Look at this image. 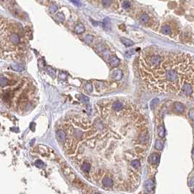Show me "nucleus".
<instances>
[{
  "label": "nucleus",
  "mask_w": 194,
  "mask_h": 194,
  "mask_svg": "<svg viewBox=\"0 0 194 194\" xmlns=\"http://www.w3.org/2000/svg\"><path fill=\"white\" fill-rule=\"evenodd\" d=\"M173 111L176 113H182L184 112L185 107L181 102H174L172 106Z\"/></svg>",
  "instance_id": "2"
},
{
  "label": "nucleus",
  "mask_w": 194,
  "mask_h": 194,
  "mask_svg": "<svg viewBox=\"0 0 194 194\" xmlns=\"http://www.w3.org/2000/svg\"><path fill=\"white\" fill-rule=\"evenodd\" d=\"M2 1H4V0H2Z\"/></svg>",
  "instance_id": "35"
},
{
  "label": "nucleus",
  "mask_w": 194,
  "mask_h": 194,
  "mask_svg": "<svg viewBox=\"0 0 194 194\" xmlns=\"http://www.w3.org/2000/svg\"><path fill=\"white\" fill-rule=\"evenodd\" d=\"M158 135L160 138H164L165 136V129L163 125L158 127Z\"/></svg>",
  "instance_id": "14"
},
{
  "label": "nucleus",
  "mask_w": 194,
  "mask_h": 194,
  "mask_svg": "<svg viewBox=\"0 0 194 194\" xmlns=\"http://www.w3.org/2000/svg\"><path fill=\"white\" fill-rule=\"evenodd\" d=\"M159 158H160V155L158 153H152L150 156H149V162L152 164V165H156L158 163V161H159Z\"/></svg>",
  "instance_id": "4"
},
{
  "label": "nucleus",
  "mask_w": 194,
  "mask_h": 194,
  "mask_svg": "<svg viewBox=\"0 0 194 194\" xmlns=\"http://www.w3.org/2000/svg\"><path fill=\"white\" fill-rule=\"evenodd\" d=\"M149 20H150V17L145 13L142 14L140 16V21L143 23V24H147V22H149Z\"/></svg>",
  "instance_id": "19"
},
{
  "label": "nucleus",
  "mask_w": 194,
  "mask_h": 194,
  "mask_svg": "<svg viewBox=\"0 0 194 194\" xmlns=\"http://www.w3.org/2000/svg\"><path fill=\"white\" fill-rule=\"evenodd\" d=\"M122 43L125 45V46H126V47H130V46H132V45H134V42L131 41V40L129 39H127V38H125V37H121L120 39Z\"/></svg>",
  "instance_id": "13"
},
{
  "label": "nucleus",
  "mask_w": 194,
  "mask_h": 194,
  "mask_svg": "<svg viewBox=\"0 0 194 194\" xmlns=\"http://www.w3.org/2000/svg\"><path fill=\"white\" fill-rule=\"evenodd\" d=\"M65 137H66V135H65V133L63 131H58L56 133V138L58 139L59 142H64V140H65Z\"/></svg>",
  "instance_id": "9"
},
{
  "label": "nucleus",
  "mask_w": 194,
  "mask_h": 194,
  "mask_svg": "<svg viewBox=\"0 0 194 194\" xmlns=\"http://www.w3.org/2000/svg\"><path fill=\"white\" fill-rule=\"evenodd\" d=\"M0 83H1V87L3 88L4 86H6V85L9 83V80H8V78H7L6 77L2 75L1 80H0Z\"/></svg>",
  "instance_id": "17"
},
{
  "label": "nucleus",
  "mask_w": 194,
  "mask_h": 194,
  "mask_svg": "<svg viewBox=\"0 0 194 194\" xmlns=\"http://www.w3.org/2000/svg\"><path fill=\"white\" fill-rule=\"evenodd\" d=\"M10 66H11V69H12L13 70H14L15 72H20L24 70V66L22 64H19V63L12 64Z\"/></svg>",
  "instance_id": "7"
},
{
  "label": "nucleus",
  "mask_w": 194,
  "mask_h": 194,
  "mask_svg": "<svg viewBox=\"0 0 194 194\" xmlns=\"http://www.w3.org/2000/svg\"><path fill=\"white\" fill-rule=\"evenodd\" d=\"M55 17H56L57 20H58L59 21H61V22L64 20V15L62 13H59L58 14H56Z\"/></svg>",
  "instance_id": "26"
},
{
  "label": "nucleus",
  "mask_w": 194,
  "mask_h": 194,
  "mask_svg": "<svg viewBox=\"0 0 194 194\" xmlns=\"http://www.w3.org/2000/svg\"><path fill=\"white\" fill-rule=\"evenodd\" d=\"M101 2H102V5L106 7H109L111 4V0H101Z\"/></svg>",
  "instance_id": "29"
},
{
  "label": "nucleus",
  "mask_w": 194,
  "mask_h": 194,
  "mask_svg": "<svg viewBox=\"0 0 194 194\" xmlns=\"http://www.w3.org/2000/svg\"><path fill=\"white\" fill-rule=\"evenodd\" d=\"M155 147L158 150H161L164 147V142L161 139L156 140V142L155 143Z\"/></svg>",
  "instance_id": "15"
},
{
  "label": "nucleus",
  "mask_w": 194,
  "mask_h": 194,
  "mask_svg": "<svg viewBox=\"0 0 194 194\" xmlns=\"http://www.w3.org/2000/svg\"><path fill=\"white\" fill-rule=\"evenodd\" d=\"M123 77V72L120 70H116L115 71H113L112 74V78L115 80H120Z\"/></svg>",
  "instance_id": "6"
},
{
  "label": "nucleus",
  "mask_w": 194,
  "mask_h": 194,
  "mask_svg": "<svg viewBox=\"0 0 194 194\" xmlns=\"http://www.w3.org/2000/svg\"><path fill=\"white\" fill-rule=\"evenodd\" d=\"M193 155H194V148H193Z\"/></svg>",
  "instance_id": "33"
},
{
  "label": "nucleus",
  "mask_w": 194,
  "mask_h": 194,
  "mask_svg": "<svg viewBox=\"0 0 194 194\" xmlns=\"http://www.w3.org/2000/svg\"><path fill=\"white\" fill-rule=\"evenodd\" d=\"M35 164L38 167H42L44 166V163L42 161H40V160H37V161L35 162Z\"/></svg>",
  "instance_id": "31"
},
{
  "label": "nucleus",
  "mask_w": 194,
  "mask_h": 194,
  "mask_svg": "<svg viewBox=\"0 0 194 194\" xmlns=\"http://www.w3.org/2000/svg\"><path fill=\"white\" fill-rule=\"evenodd\" d=\"M155 188V184L154 182L151 179H148L145 182V188L147 191L151 192Z\"/></svg>",
  "instance_id": "8"
},
{
  "label": "nucleus",
  "mask_w": 194,
  "mask_h": 194,
  "mask_svg": "<svg viewBox=\"0 0 194 194\" xmlns=\"http://www.w3.org/2000/svg\"><path fill=\"white\" fill-rule=\"evenodd\" d=\"M158 99H157V98H155V99H153L152 101H151V102H150V107L152 108V109H154L155 107H156V105L158 104Z\"/></svg>",
  "instance_id": "24"
},
{
  "label": "nucleus",
  "mask_w": 194,
  "mask_h": 194,
  "mask_svg": "<svg viewBox=\"0 0 194 194\" xmlns=\"http://www.w3.org/2000/svg\"><path fill=\"white\" fill-rule=\"evenodd\" d=\"M193 193H194V188H193Z\"/></svg>",
  "instance_id": "34"
},
{
  "label": "nucleus",
  "mask_w": 194,
  "mask_h": 194,
  "mask_svg": "<svg viewBox=\"0 0 194 194\" xmlns=\"http://www.w3.org/2000/svg\"><path fill=\"white\" fill-rule=\"evenodd\" d=\"M84 89L85 90V91L87 93H91L93 90V85L90 83L89 82H86L84 84Z\"/></svg>",
  "instance_id": "16"
},
{
  "label": "nucleus",
  "mask_w": 194,
  "mask_h": 194,
  "mask_svg": "<svg viewBox=\"0 0 194 194\" xmlns=\"http://www.w3.org/2000/svg\"><path fill=\"white\" fill-rule=\"evenodd\" d=\"M8 38H9V41L15 45H17L20 43V37L18 35L15 33H11L8 36Z\"/></svg>",
  "instance_id": "3"
},
{
  "label": "nucleus",
  "mask_w": 194,
  "mask_h": 194,
  "mask_svg": "<svg viewBox=\"0 0 194 194\" xmlns=\"http://www.w3.org/2000/svg\"><path fill=\"white\" fill-rule=\"evenodd\" d=\"M102 182H103L104 185L106 186V187H111V186L113 185V180L109 177H105L103 179Z\"/></svg>",
  "instance_id": "10"
},
{
  "label": "nucleus",
  "mask_w": 194,
  "mask_h": 194,
  "mask_svg": "<svg viewBox=\"0 0 194 194\" xmlns=\"http://www.w3.org/2000/svg\"><path fill=\"white\" fill-rule=\"evenodd\" d=\"M162 32H163V34H164V35H169L170 34H171V28L169 26H163V28H162Z\"/></svg>",
  "instance_id": "22"
},
{
  "label": "nucleus",
  "mask_w": 194,
  "mask_h": 194,
  "mask_svg": "<svg viewBox=\"0 0 194 194\" xmlns=\"http://www.w3.org/2000/svg\"><path fill=\"white\" fill-rule=\"evenodd\" d=\"M81 169L83 172H88L90 170V165L88 164V163H84L82 166H81Z\"/></svg>",
  "instance_id": "23"
},
{
  "label": "nucleus",
  "mask_w": 194,
  "mask_h": 194,
  "mask_svg": "<svg viewBox=\"0 0 194 194\" xmlns=\"http://www.w3.org/2000/svg\"><path fill=\"white\" fill-rule=\"evenodd\" d=\"M46 71L48 73V75H50V77H52L53 78L55 77V71L54 70L53 68H52L50 66H48L46 68Z\"/></svg>",
  "instance_id": "18"
},
{
  "label": "nucleus",
  "mask_w": 194,
  "mask_h": 194,
  "mask_svg": "<svg viewBox=\"0 0 194 194\" xmlns=\"http://www.w3.org/2000/svg\"><path fill=\"white\" fill-rule=\"evenodd\" d=\"M93 40H94V37L92 35H86L85 37V41L87 43H91V42H93Z\"/></svg>",
  "instance_id": "25"
},
{
  "label": "nucleus",
  "mask_w": 194,
  "mask_h": 194,
  "mask_svg": "<svg viewBox=\"0 0 194 194\" xmlns=\"http://www.w3.org/2000/svg\"><path fill=\"white\" fill-rule=\"evenodd\" d=\"M77 98L79 99V100H80L81 101L83 102H85V103H87V102H88L89 101V99L88 97L83 95V94H79V95H77Z\"/></svg>",
  "instance_id": "21"
},
{
  "label": "nucleus",
  "mask_w": 194,
  "mask_h": 194,
  "mask_svg": "<svg viewBox=\"0 0 194 194\" xmlns=\"http://www.w3.org/2000/svg\"><path fill=\"white\" fill-rule=\"evenodd\" d=\"M131 166L134 169H139L141 166V163L138 160H134V161L131 162Z\"/></svg>",
  "instance_id": "20"
},
{
  "label": "nucleus",
  "mask_w": 194,
  "mask_h": 194,
  "mask_svg": "<svg viewBox=\"0 0 194 194\" xmlns=\"http://www.w3.org/2000/svg\"><path fill=\"white\" fill-rule=\"evenodd\" d=\"M122 7H123V8L127 10L130 7V3L128 1H124L122 4Z\"/></svg>",
  "instance_id": "28"
},
{
  "label": "nucleus",
  "mask_w": 194,
  "mask_h": 194,
  "mask_svg": "<svg viewBox=\"0 0 194 194\" xmlns=\"http://www.w3.org/2000/svg\"><path fill=\"white\" fill-rule=\"evenodd\" d=\"M109 63L110 66H112V67H116V66H118L119 65L120 60H119V59L118 58L117 56L112 55V56L109 57Z\"/></svg>",
  "instance_id": "5"
},
{
  "label": "nucleus",
  "mask_w": 194,
  "mask_h": 194,
  "mask_svg": "<svg viewBox=\"0 0 194 194\" xmlns=\"http://www.w3.org/2000/svg\"><path fill=\"white\" fill-rule=\"evenodd\" d=\"M123 107V105L120 101H115L112 104V109L116 112H119L122 110Z\"/></svg>",
  "instance_id": "11"
},
{
  "label": "nucleus",
  "mask_w": 194,
  "mask_h": 194,
  "mask_svg": "<svg viewBox=\"0 0 194 194\" xmlns=\"http://www.w3.org/2000/svg\"><path fill=\"white\" fill-rule=\"evenodd\" d=\"M139 75L148 88L194 101V57L179 52H148L139 60Z\"/></svg>",
  "instance_id": "1"
},
{
  "label": "nucleus",
  "mask_w": 194,
  "mask_h": 194,
  "mask_svg": "<svg viewBox=\"0 0 194 194\" xmlns=\"http://www.w3.org/2000/svg\"><path fill=\"white\" fill-rule=\"evenodd\" d=\"M75 31L77 34H82L85 31V26H83V24L80 23L75 27Z\"/></svg>",
  "instance_id": "12"
},
{
  "label": "nucleus",
  "mask_w": 194,
  "mask_h": 194,
  "mask_svg": "<svg viewBox=\"0 0 194 194\" xmlns=\"http://www.w3.org/2000/svg\"><path fill=\"white\" fill-rule=\"evenodd\" d=\"M50 10L51 11V13H55L57 11V10H58V7H57L55 5H52L50 7Z\"/></svg>",
  "instance_id": "30"
},
{
  "label": "nucleus",
  "mask_w": 194,
  "mask_h": 194,
  "mask_svg": "<svg viewBox=\"0 0 194 194\" xmlns=\"http://www.w3.org/2000/svg\"><path fill=\"white\" fill-rule=\"evenodd\" d=\"M70 1L72 2H73L75 5H77V6H80L81 5V3H80V2L79 1V0H70Z\"/></svg>",
  "instance_id": "32"
},
{
  "label": "nucleus",
  "mask_w": 194,
  "mask_h": 194,
  "mask_svg": "<svg viewBox=\"0 0 194 194\" xmlns=\"http://www.w3.org/2000/svg\"><path fill=\"white\" fill-rule=\"evenodd\" d=\"M188 116L190 119H192L193 120H194V108H192L189 110L188 112Z\"/></svg>",
  "instance_id": "27"
}]
</instances>
